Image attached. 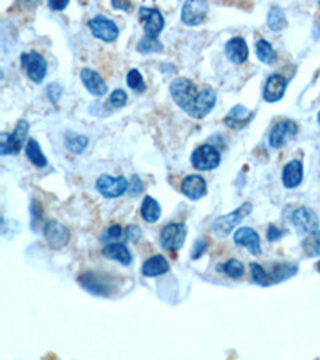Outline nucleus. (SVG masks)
Listing matches in <instances>:
<instances>
[{"label":"nucleus","mask_w":320,"mask_h":360,"mask_svg":"<svg viewBox=\"0 0 320 360\" xmlns=\"http://www.w3.org/2000/svg\"><path fill=\"white\" fill-rule=\"evenodd\" d=\"M208 5L200 0H188L181 8V21L188 26H199L205 20Z\"/></svg>","instance_id":"ddd939ff"},{"label":"nucleus","mask_w":320,"mask_h":360,"mask_svg":"<svg viewBox=\"0 0 320 360\" xmlns=\"http://www.w3.org/2000/svg\"><path fill=\"white\" fill-rule=\"evenodd\" d=\"M302 181V164L300 160H290L282 170V183L287 189L298 188Z\"/></svg>","instance_id":"4be33fe9"},{"label":"nucleus","mask_w":320,"mask_h":360,"mask_svg":"<svg viewBox=\"0 0 320 360\" xmlns=\"http://www.w3.org/2000/svg\"><path fill=\"white\" fill-rule=\"evenodd\" d=\"M191 162L197 170L210 172L218 168L221 164V154L212 144H202V146L194 149V153L191 155Z\"/></svg>","instance_id":"39448f33"},{"label":"nucleus","mask_w":320,"mask_h":360,"mask_svg":"<svg viewBox=\"0 0 320 360\" xmlns=\"http://www.w3.org/2000/svg\"><path fill=\"white\" fill-rule=\"evenodd\" d=\"M317 120H319V125H320V112H319V115H317Z\"/></svg>","instance_id":"37998d69"},{"label":"nucleus","mask_w":320,"mask_h":360,"mask_svg":"<svg viewBox=\"0 0 320 360\" xmlns=\"http://www.w3.org/2000/svg\"><path fill=\"white\" fill-rule=\"evenodd\" d=\"M103 255L109 259L119 261L122 266H130L133 261L132 252L124 243H106L103 247Z\"/></svg>","instance_id":"5701e85b"},{"label":"nucleus","mask_w":320,"mask_h":360,"mask_svg":"<svg viewBox=\"0 0 320 360\" xmlns=\"http://www.w3.org/2000/svg\"><path fill=\"white\" fill-rule=\"evenodd\" d=\"M226 53L234 65H243L248 60V45L243 37H232L226 42Z\"/></svg>","instance_id":"412c9836"},{"label":"nucleus","mask_w":320,"mask_h":360,"mask_svg":"<svg viewBox=\"0 0 320 360\" xmlns=\"http://www.w3.org/2000/svg\"><path fill=\"white\" fill-rule=\"evenodd\" d=\"M250 269H252L253 282L263 287L274 285V283L287 281V278L293 277L296 272H298V268L292 263H277L272 266V269L269 272H267L261 264L252 263L250 264Z\"/></svg>","instance_id":"f03ea898"},{"label":"nucleus","mask_w":320,"mask_h":360,"mask_svg":"<svg viewBox=\"0 0 320 360\" xmlns=\"http://www.w3.org/2000/svg\"><path fill=\"white\" fill-rule=\"evenodd\" d=\"M292 223L301 234H311V232L317 231V217L316 213L306 207L296 208L292 214Z\"/></svg>","instance_id":"dca6fc26"},{"label":"nucleus","mask_w":320,"mask_h":360,"mask_svg":"<svg viewBox=\"0 0 320 360\" xmlns=\"http://www.w3.org/2000/svg\"><path fill=\"white\" fill-rule=\"evenodd\" d=\"M139 236H141V231H139L138 226H128L125 229V237L130 242H136L139 239Z\"/></svg>","instance_id":"58836bf2"},{"label":"nucleus","mask_w":320,"mask_h":360,"mask_svg":"<svg viewBox=\"0 0 320 360\" xmlns=\"http://www.w3.org/2000/svg\"><path fill=\"white\" fill-rule=\"evenodd\" d=\"M89 146V138L84 135H77L74 131L66 133V148L71 150L72 154H82L85 148Z\"/></svg>","instance_id":"c85d7f7f"},{"label":"nucleus","mask_w":320,"mask_h":360,"mask_svg":"<svg viewBox=\"0 0 320 360\" xmlns=\"http://www.w3.org/2000/svg\"><path fill=\"white\" fill-rule=\"evenodd\" d=\"M170 95L173 101L192 119H203L212 112L217 103V93L210 86H203L200 91L189 79L179 77L170 84Z\"/></svg>","instance_id":"f257e3e1"},{"label":"nucleus","mask_w":320,"mask_h":360,"mask_svg":"<svg viewBox=\"0 0 320 360\" xmlns=\"http://www.w3.org/2000/svg\"><path fill=\"white\" fill-rule=\"evenodd\" d=\"M255 49H256V56L261 63L264 65H274L277 61V53L276 50L272 49V45L267 42L264 39H258L255 42Z\"/></svg>","instance_id":"a878e982"},{"label":"nucleus","mask_w":320,"mask_h":360,"mask_svg":"<svg viewBox=\"0 0 320 360\" xmlns=\"http://www.w3.org/2000/svg\"><path fill=\"white\" fill-rule=\"evenodd\" d=\"M89 27L93 36L96 39L103 40V42L113 44L119 37V27L113 20H109L108 16L96 15L95 18L89 21Z\"/></svg>","instance_id":"9d476101"},{"label":"nucleus","mask_w":320,"mask_h":360,"mask_svg":"<svg viewBox=\"0 0 320 360\" xmlns=\"http://www.w3.org/2000/svg\"><path fill=\"white\" fill-rule=\"evenodd\" d=\"M127 100H128L127 93H125L124 90H120V89L114 90L113 93H110V96H109V103L113 104L114 108H122V106H125V104H127Z\"/></svg>","instance_id":"f704fd0d"},{"label":"nucleus","mask_w":320,"mask_h":360,"mask_svg":"<svg viewBox=\"0 0 320 360\" xmlns=\"http://www.w3.org/2000/svg\"><path fill=\"white\" fill-rule=\"evenodd\" d=\"M136 50L139 53H160L162 50H164V45H162L159 40L157 39H148V37H143L139 40L138 45H136Z\"/></svg>","instance_id":"2f4dec72"},{"label":"nucleus","mask_w":320,"mask_h":360,"mask_svg":"<svg viewBox=\"0 0 320 360\" xmlns=\"http://www.w3.org/2000/svg\"><path fill=\"white\" fill-rule=\"evenodd\" d=\"M219 269L231 278H241L243 276V272H245V266H243L242 261L231 258L226 261V263L221 264Z\"/></svg>","instance_id":"c756f323"},{"label":"nucleus","mask_w":320,"mask_h":360,"mask_svg":"<svg viewBox=\"0 0 320 360\" xmlns=\"http://www.w3.org/2000/svg\"><path fill=\"white\" fill-rule=\"evenodd\" d=\"M255 112L250 111L248 108L243 106V104H236L231 111L226 114L224 124L229 127L231 130H243L245 127L253 120Z\"/></svg>","instance_id":"2eb2a0df"},{"label":"nucleus","mask_w":320,"mask_h":360,"mask_svg":"<svg viewBox=\"0 0 320 360\" xmlns=\"http://www.w3.org/2000/svg\"><path fill=\"white\" fill-rule=\"evenodd\" d=\"M168 271H170V264H168L167 258L162 257V255H155V257H151L149 259L144 261L141 269L143 276L146 277H159Z\"/></svg>","instance_id":"b1692460"},{"label":"nucleus","mask_w":320,"mask_h":360,"mask_svg":"<svg viewBox=\"0 0 320 360\" xmlns=\"http://www.w3.org/2000/svg\"><path fill=\"white\" fill-rule=\"evenodd\" d=\"M80 79H82V84L85 85V89L89 90V93L95 96H104L108 93V85L104 80L101 79V75L98 74L93 69L85 68L80 72Z\"/></svg>","instance_id":"aec40b11"},{"label":"nucleus","mask_w":320,"mask_h":360,"mask_svg":"<svg viewBox=\"0 0 320 360\" xmlns=\"http://www.w3.org/2000/svg\"><path fill=\"white\" fill-rule=\"evenodd\" d=\"M188 236V228L183 223H170L160 231V243L165 250L177 252L181 248Z\"/></svg>","instance_id":"0eeeda50"},{"label":"nucleus","mask_w":320,"mask_h":360,"mask_svg":"<svg viewBox=\"0 0 320 360\" xmlns=\"http://www.w3.org/2000/svg\"><path fill=\"white\" fill-rule=\"evenodd\" d=\"M130 193L132 194H139L143 191V183H141V179H139V176L138 175H135L132 178V181H130Z\"/></svg>","instance_id":"ea45409f"},{"label":"nucleus","mask_w":320,"mask_h":360,"mask_svg":"<svg viewBox=\"0 0 320 360\" xmlns=\"http://www.w3.org/2000/svg\"><path fill=\"white\" fill-rule=\"evenodd\" d=\"M44 236H45V240L49 242L50 248L53 250H60L63 247H66L69 243V239H71V234H69L66 226H63L58 221H53V219L45 223Z\"/></svg>","instance_id":"f8f14e48"},{"label":"nucleus","mask_w":320,"mask_h":360,"mask_svg":"<svg viewBox=\"0 0 320 360\" xmlns=\"http://www.w3.org/2000/svg\"><path fill=\"white\" fill-rule=\"evenodd\" d=\"M267 26H269L271 31L274 32H279L287 27V16H285V11L281 7H277V5H272L269 8V13H267Z\"/></svg>","instance_id":"cd10ccee"},{"label":"nucleus","mask_w":320,"mask_h":360,"mask_svg":"<svg viewBox=\"0 0 320 360\" xmlns=\"http://www.w3.org/2000/svg\"><path fill=\"white\" fill-rule=\"evenodd\" d=\"M127 85L136 93H143L144 90H146V84H144L143 75L138 71V69H132V71L127 74Z\"/></svg>","instance_id":"473e14b6"},{"label":"nucleus","mask_w":320,"mask_h":360,"mask_svg":"<svg viewBox=\"0 0 320 360\" xmlns=\"http://www.w3.org/2000/svg\"><path fill=\"white\" fill-rule=\"evenodd\" d=\"M287 85H288V80L285 79L282 74H271L269 77H267L263 89L264 101L266 103L281 101L285 95V90H287Z\"/></svg>","instance_id":"4468645a"},{"label":"nucleus","mask_w":320,"mask_h":360,"mask_svg":"<svg viewBox=\"0 0 320 360\" xmlns=\"http://www.w3.org/2000/svg\"><path fill=\"white\" fill-rule=\"evenodd\" d=\"M298 133V125L295 124L293 120H282L272 127V130L269 133V144L271 148L279 149L287 144L288 139H292L296 136Z\"/></svg>","instance_id":"9b49d317"},{"label":"nucleus","mask_w":320,"mask_h":360,"mask_svg":"<svg viewBox=\"0 0 320 360\" xmlns=\"http://www.w3.org/2000/svg\"><path fill=\"white\" fill-rule=\"evenodd\" d=\"M124 236H125L124 229H122L119 224H115V226H110V228L106 229V232H104L101 237V240H104L106 243H115V240L122 239Z\"/></svg>","instance_id":"72a5a7b5"},{"label":"nucleus","mask_w":320,"mask_h":360,"mask_svg":"<svg viewBox=\"0 0 320 360\" xmlns=\"http://www.w3.org/2000/svg\"><path fill=\"white\" fill-rule=\"evenodd\" d=\"M29 133V122L21 119L16 124L15 130L11 133H2L0 136V154L2 155H16L25 148Z\"/></svg>","instance_id":"7ed1b4c3"},{"label":"nucleus","mask_w":320,"mask_h":360,"mask_svg":"<svg viewBox=\"0 0 320 360\" xmlns=\"http://www.w3.org/2000/svg\"><path fill=\"white\" fill-rule=\"evenodd\" d=\"M68 5H69L68 0H50L49 2V7L55 11H61L64 8H68Z\"/></svg>","instance_id":"79ce46f5"},{"label":"nucleus","mask_w":320,"mask_h":360,"mask_svg":"<svg viewBox=\"0 0 320 360\" xmlns=\"http://www.w3.org/2000/svg\"><path fill=\"white\" fill-rule=\"evenodd\" d=\"M128 188H130V181L125 176L101 175L96 181V191L106 199H115V197L124 195Z\"/></svg>","instance_id":"1a4fd4ad"},{"label":"nucleus","mask_w":320,"mask_h":360,"mask_svg":"<svg viewBox=\"0 0 320 360\" xmlns=\"http://www.w3.org/2000/svg\"><path fill=\"white\" fill-rule=\"evenodd\" d=\"M79 281H80V283H82V287L87 290V292H90L93 295L106 296L113 292V285H110V282L108 281V278L104 276L95 274V272H87V274L80 277Z\"/></svg>","instance_id":"f3484780"},{"label":"nucleus","mask_w":320,"mask_h":360,"mask_svg":"<svg viewBox=\"0 0 320 360\" xmlns=\"http://www.w3.org/2000/svg\"><path fill=\"white\" fill-rule=\"evenodd\" d=\"M181 193L191 200H199L207 194V183L200 175H189L183 179Z\"/></svg>","instance_id":"6ab92c4d"},{"label":"nucleus","mask_w":320,"mask_h":360,"mask_svg":"<svg viewBox=\"0 0 320 360\" xmlns=\"http://www.w3.org/2000/svg\"><path fill=\"white\" fill-rule=\"evenodd\" d=\"M26 158L29 159V162L34 167L37 168H44L49 165V160H46V158L42 153V149H40L39 143L36 141V139H29L27 144H26Z\"/></svg>","instance_id":"bb28decb"},{"label":"nucleus","mask_w":320,"mask_h":360,"mask_svg":"<svg viewBox=\"0 0 320 360\" xmlns=\"http://www.w3.org/2000/svg\"><path fill=\"white\" fill-rule=\"evenodd\" d=\"M234 242L237 245L245 247L253 257L261 255V242L258 232H255L252 228H238L234 232Z\"/></svg>","instance_id":"a211bd4d"},{"label":"nucleus","mask_w":320,"mask_h":360,"mask_svg":"<svg viewBox=\"0 0 320 360\" xmlns=\"http://www.w3.org/2000/svg\"><path fill=\"white\" fill-rule=\"evenodd\" d=\"M302 250L307 257H319L320 255V231H314L302 240Z\"/></svg>","instance_id":"7c9ffc66"},{"label":"nucleus","mask_w":320,"mask_h":360,"mask_svg":"<svg viewBox=\"0 0 320 360\" xmlns=\"http://www.w3.org/2000/svg\"><path fill=\"white\" fill-rule=\"evenodd\" d=\"M113 8H115V10H124V11H132V8H133V5L130 4V2H125V0H113Z\"/></svg>","instance_id":"a19ab883"},{"label":"nucleus","mask_w":320,"mask_h":360,"mask_svg":"<svg viewBox=\"0 0 320 360\" xmlns=\"http://www.w3.org/2000/svg\"><path fill=\"white\" fill-rule=\"evenodd\" d=\"M139 21L144 25V37L157 39L159 34L164 31L165 20L159 8L141 7L139 8Z\"/></svg>","instance_id":"423d86ee"},{"label":"nucleus","mask_w":320,"mask_h":360,"mask_svg":"<svg viewBox=\"0 0 320 360\" xmlns=\"http://www.w3.org/2000/svg\"><path fill=\"white\" fill-rule=\"evenodd\" d=\"M207 250V240L199 239L196 242L194 250H192V259H199L203 253H205Z\"/></svg>","instance_id":"4c0bfd02"},{"label":"nucleus","mask_w":320,"mask_h":360,"mask_svg":"<svg viewBox=\"0 0 320 360\" xmlns=\"http://www.w3.org/2000/svg\"><path fill=\"white\" fill-rule=\"evenodd\" d=\"M46 95H49L51 103H58L60 96L63 95V89L58 84H51V85L46 86Z\"/></svg>","instance_id":"c9c22d12"},{"label":"nucleus","mask_w":320,"mask_h":360,"mask_svg":"<svg viewBox=\"0 0 320 360\" xmlns=\"http://www.w3.org/2000/svg\"><path fill=\"white\" fill-rule=\"evenodd\" d=\"M162 214V208L159 205V202L155 199H153L151 195H146L143 200V205H141V217L146 223H157L159 221Z\"/></svg>","instance_id":"393cba45"},{"label":"nucleus","mask_w":320,"mask_h":360,"mask_svg":"<svg viewBox=\"0 0 320 360\" xmlns=\"http://www.w3.org/2000/svg\"><path fill=\"white\" fill-rule=\"evenodd\" d=\"M283 236V231L279 229L276 224H271L269 228H267V240L269 242H277L279 239H282Z\"/></svg>","instance_id":"e433bc0d"},{"label":"nucleus","mask_w":320,"mask_h":360,"mask_svg":"<svg viewBox=\"0 0 320 360\" xmlns=\"http://www.w3.org/2000/svg\"><path fill=\"white\" fill-rule=\"evenodd\" d=\"M319 7H320V4H319Z\"/></svg>","instance_id":"a18cd8bd"},{"label":"nucleus","mask_w":320,"mask_h":360,"mask_svg":"<svg viewBox=\"0 0 320 360\" xmlns=\"http://www.w3.org/2000/svg\"><path fill=\"white\" fill-rule=\"evenodd\" d=\"M317 269H319V272H320V263H319V266H317Z\"/></svg>","instance_id":"c03bdc74"},{"label":"nucleus","mask_w":320,"mask_h":360,"mask_svg":"<svg viewBox=\"0 0 320 360\" xmlns=\"http://www.w3.org/2000/svg\"><path fill=\"white\" fill-rule=\"evenodd\" d=\"M21 65L26 69L27 77L36 84H42L46 75V61L37 51H25L21 53Z\"/></svg>","instance_id":"6e6552de"},{"label":"nucleus","mask_w":320,"mask_h":360,"mask_svg":"<svg viewBox=\"0 0 320 360\" xmlns=\"http://www.w3.org/2000/svg\"><path fill=\"white\" fill-rule=\"evenodd\" d=\"M252 212H253L252 203L250 202L243 203V205L238 207L237 210H234L232 213H228V214H224V217H219L215 219L212 224V231L219 237H226L232 229L236 228L237 224L242 223L243 218H247Z\"/></svg>","instance_id":"20e7f679"}]
</instances>
